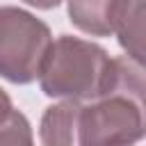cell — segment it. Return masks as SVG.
<instances>
[{
  "mask_svg": "<svg viewBox=\"0 0 146 146\" xmlns=\"http://www.w3.org/2000/svg\"><path fill=\"white\" fill-rule=\"evenodd\" d=\"M144 137V64L116 57L114 84L91 98L71 100V146L135 144Z\"/></svg>",
  "mask_w": 146,
  "mask_h": 146,
  "instance_id": "6da1fadb",
  "label": "cell"
},
{
  "mask_svg": "<svg viewBox=\"0 0 146 146\" xmlns=\"http://www.w3.org/2000/svg\"><path fill=\"white\" fill-rule=\"evenodd\" d=\"M116 57L94 41L59 34L39 68L41 91L59 100H91L114 84Z\"/></svg>",
  "mask_w": 146,
  "mask_h": 146,
  "instance_id": "7a4b0ae2",
  "label": "cell"
},
{
  "mask_svg": "<svg viewBox=\"0 0 146 146\" xmlns=\"http://www.w3.org/2000/svg\"><path fill=\"white\" fill-rule=\"evenodd\" d=\"M50 43L52 32L41 18L14 5L0 7V75L5 80L14 84L36 80Z\"/></svg>",
  "mask_w": 146,
  "mask_h": 146,
  "instance_id": "3957f363",
  "label": "cell"
},
{
  "mask_svg": "<svg viewBox=\"0 0 146 146\" xmlns=\"http://www.w3.org/2000/svg\"><path fill=\"white\" fill-rule=\"evenodd\" d=\"M112 34L130 59L144 64V0H119Z\"/></svg>",
  "mask_w": 146,
  "mask_h": 146,
  "instance_id": "277c9868",
  "label": "cell"
},
{
  "mask_svg": "<svg viewBox=\"0 0 146 146\" xmlns=\"http://www.w3.org/2000/svg\"><path fill=\"white\" fill-rule=\"evenodd\" d=\"M119 0H68L71 23L91 36H110Z\"/></svg>",
  "mask_w": 146,
  "mask_h": 146,
  "instance_id": "5b68a950",
  "label": "cell"
},
{
  "mask_svg": "<svg viewBox=\"0 0 146 146\" xmlns=\"http://www.w3.org/2000/svg\"><path fill=\"white\" fill-rule=\"evenodd\" d=\"M32 128L23 112L14 105L0 112V144H30Z\"/></svg>",
  "mask_w": 146,
  "mask_h": 146,
  "instance_id": "8992f818",
  "label": "cell"
},
{
  "mask_svg": "<svg viewBox=\"0 0 146 146\" xmlns=\"http://www.w3.org/2000/svg\"><path fill=\"white\" fill-rule=\"evenodd\" d=\"M23 2H27L30 7H36V9H52L64 0H23Z\"/></svg>",
  "mask_w": 146,
  "mask_h": 146,
  "instance_id": "52a82bcc",
  "label": "cell"
},
{
  "mask_svg": "<svg viewBox=\"0 0 146 146\" xmlns=\"http://www.w3.org/2000/svg\"><path fill=\"white\" fill-rule=\"evenodd\" d=\"M7 107H11V100H9V96L5 94V89L0 87V112H2V110H7Z\"/></svg>",
  "mask_w": 146,
  "mask_h": 146,
  "instance_id": "ba28073f",
  "label": "cell"
}]
</instances>
